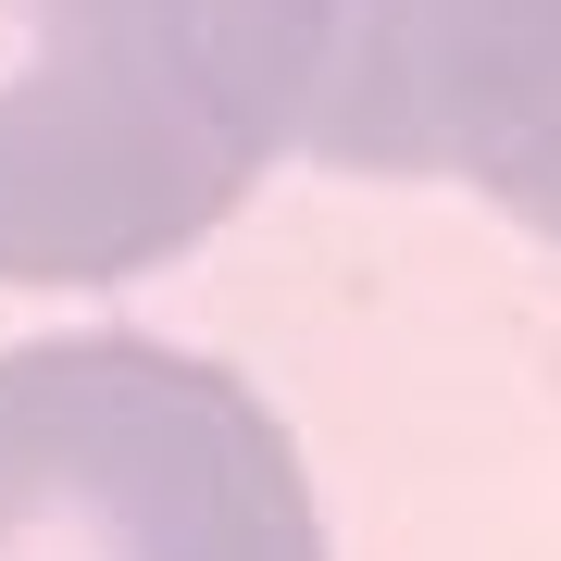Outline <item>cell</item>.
Here are the masks:
<instances>
[{"mask_svg":"<svg viewBox=\"0 0 561 561\" xmlns=\"http://www.w3.org/2000/svg\"><path fill=\"white\" fill-rule=\"evenodd\" d=\"M312 162L461 175L561 238V0H324Z\"/></svg>","mask_w":561,"mask_h":561,"instance_id":"3","label":"cell"},{"mask_svg":"<svg viewBox=\"0 0 561 561\" xmlns=\"http://www.w3.org/2000/svg\"><path fill=\"white\" fill-rule=\"evenodd\" d=\"M324 0H0V287H125L300 150Z\"/></svg>","mask_w":561,"mask_h":561,"instance_id":"1","label":"cell"},{"mask_svg":"<svg viewBox=\"0 0 561 561\" xmlns=\"http://www.w3.org/2000/svg\"><path fill=\"white\" fill-rule=\"evenodd\" d=\"M0 561H324L300 437L162 337L0 350Z\"/></svg>","mask_w":561,"mask_h":561,"instance_id":"2","label":"cell"}]
</instances>
